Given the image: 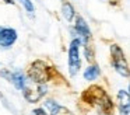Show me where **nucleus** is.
Wrapping results in <instances>:
<instances>
[{
  "label": "nucleus",
  "instance_id": "3",
  "mask_svg": "<svg viewBox=\"0 0 130 115\" xmlns=\"http://www.w3.org/2000/svg\"><path fill=\"white\" fill-rule=\"evenodd\" d=\"M15 41H17V31L14 28H0V46L2 48H4V49L11 48Z\"/></svg>",
  "mask_w": 130,
  "mask_h": 115
},
{
  "label": "nucleus",
  "instance_id": "11",
  "mask_svg": "<svg viewBox=\"0 0 130 115\" xmlns=\"http://www.w3.org/2000/svg\"><path fill=\"white\" fill-rule=\"evenodd\" d=\"M0 76L6 77V80H9V81H10V79H11V73H10L9 70H2V72H0Z\"/></svg>",
  "mask_w": 130,
  "mask_h": 115
},
{
  "label": "nucleus",
  "instance_id": "5",
  "mask_svg": "<svg viewBox=\"0 0 130 115\" xmlns=\"http://www.w3.org/2000/svg\"><path fill=\"white\" fill-rule=\"evenodd\" d=\"M118 103H119V111L120 115H129L130 114V98L127 90H120L118 93Z\"/></svg>",
  "mask_w": 130,
  "mask_h": 115
},
{
  "label": "nucleus",
  "instance_id": "8",
  "mask_svg": "<svg viewBox=\"0 0 130 115\" xmlns=\"http://www.w3.org/2000/svg\"><path fill=\"white\" fill-rule=\"evenodd\" d=\"M62 13H63V17H64L67 21H71L73 20V17L76 16V11H74L73 6L70 4L69 2L63 3V7H62Z\"/></svg>",
  "mask_w": 130,
  "mask_h": 115
},
{
  "label": "nucleus",
  "instance_id": "9",
  "mask_svg": "<svg viewBox=\"0 0 130 115\" xmlns=\"http://www.w3.org/2000/svg\"><path fill=\"white\" fill-rule=\"evenodd\" d=\"M45 108L49 109V112H51V115H57L60 111H62V107L59 105V104H56V101L53 100H48L45 103Z\"/></svg>",
  "mask_w": 130,
  "mask_h": 115
},
{
  "label": "nucleus",
  "instance_id": "2",
  "mask_svg": "<svg viewBox=\"0 0 130 115\" xmlns=\"http://www.w3.org/2000/svg\"><path fill=\"white\" fill-rule=\"evenodd\" d=\"M80 45L81 41L78 38H74L70 42V46H69V72L71 76H76L80 70Z\"/></svg>",
  "mask_w": 130,
  "mask_h": 115
},
{
  "label": "nucleus",
  "instance_id": "4",
  "mask_svg": "<svg viewBox=\"0 0 130 115\" xmlns=\"http://www.w3.org/2000/svg\"><path fill=\"white\" fill-rule=\"evenodd\" d=\"M76 31H77V34H78V39L87 46L88 41H90V38H91V31H90L88 24L85 22V20L80 16L76 17Z\"/></svg>",
  "mask_w": 130,
  "mask_h": 115
},
{
  "label": "nucleus",
  "instance_id": "1",
  "mask_svg": "<svg viewBox=\"0 0 130 115\" xmlns=\"http://www.w3.org/2000/svg\"><path fill=\"white\" fill-rule=\"evenodd\" d=\"M110 55H112V66L123 77H129V65H127L124 52L119 45H110Z\"/></svg>",
  "mask_w": 130,
  "mask_h": 115
},
{
  "label": "nucleus",
  "instance_id": "6",
  "mask_svg": "<svg viewBox=\"0 0 130 115\" xmlns=\"http://www.w3.org/2000/svg\"><path fill=\"white\" fill-rule=\"evenodd\" d=\"M10 81H13V84H14L18 90H23L24 86L27 84V79H25V76H24V73L21 72V70H17V72L11 73Z\"/></svg>",
  "mask_w": 130,
  "mask_h": 115
},
{
  "label": "nucleus",
  "instance_id": "7",
  "mask_svg": "<svg viewBox=\"0 0 130 115\" xmlns=\"http://www.w3.org/2000/svg\"><path fill=\"white\" fill-rule=\"evenodd\" d=\"M101 74V70H99V67L96 66V65H91V66H88L87 69H85L84 72V79L85 80H95L98 76Z\"/></svg>",
  "mask_w": 130,
  "mask_h": 115
},
{
  "label": "nucleus",
  "instance_id": "13",
  "mask_svg": "<svg viewBox=\"0 0 130 115\" xmlns=\"http://www.w3.org/2000/svg\"><path fill=\"white\" fill-rule=\"evenodd\" d=\"M6 2H7V3H13V0H6Z\"/></svg>",
  "mask_w": 130,
  "mask_h": 115
},
{
  "label": "nucleus",
  "instance_id": "12",
  "mask_svg": "<svg viewBox=\"0 0 130 115\" xmlns=\"http://www.w3.org/2000/svg\"><path fill=\"white\" fill-rule=\"evenodd\" d=\"M32 112H34V115H48L45 112V109H42V108H37V109H34Z\"/></svg>",
  "mask_w": 130,
  "mask_h": 115
},
{
  "label": "nucleus",
  "instance_id": "10",
  "mask_svg": "<svg viewBox=\"0 0 130 115\" xmlns=\"http://www.w3.org/2000/svg\"><path fill=\"white\" fill-rule=\"evenodd\" d=\"M20 3L24 6V8L27 10V13L29 14V16H34V4H32L31 0H20Z\"/></svg>",
  "mask_w": 130,
  "mask_h": 115
}]
</instances>
